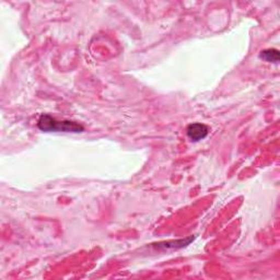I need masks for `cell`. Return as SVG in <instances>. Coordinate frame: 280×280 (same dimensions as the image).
Segmentation results:
<instances>
[{"label": "cell", "instance_id": "1", "mask_svg": "<svg viewBox=\"0 0 280 280\" xmlns=\"http://www.w3.org/2000/svg\"><path fill=\"white\" fill-rule=\"evenodd\" d=\"M37 127L42 131H63V132H82L84 127L79 123L71 121H58L49 114L39 116L37 121Z\"/></svg>", "mask_w": 280, "mask_h": 280}, {"label": "cell", "instance_id": "2", "mask_svg": "<svg viewBox=\"0 0 280 280\" xmlns=\"http://www.w3.org/2000/svg\"><path fill=\"white\" fill-rule=\"evenodd\" d=\"M209 134V127L207 125L202 123H193L190 124L186 128V135L192 142H199L203 140Z\"/></svg>", "mask_w": 280, "mask_h": 280}, {"label": "cell", "instance_id": "3", "mask_svg": "<svg viewBox=\"0 0 280 280\" xmlns=\"http://www.w3.org/2000/svg\"><path fill=\"white\" fill-rule=\"evenodd\" d=\"M194 237H190L185 240H176V241H168V242H161L153 245V248L158 250H177L183 249L185 246L191 244V242L194 241Z\"/></svg>", "mask_w": 280, "mask_h": 280}, {"label": "cell", "instance_id": "4", "mask_svg": "<svg viewBox=\"0 0 280 280\" xmlns=\"http://www.w3.org/2000/svg\"><path fill=\"white\" fill-rule=\"evenodd\" d=\"M259 58L267 63H278L279 62V51L275 49H268L261 52Z\"/></svg>", "mask_w": 280, "mask_h": 280}]
</instances>
